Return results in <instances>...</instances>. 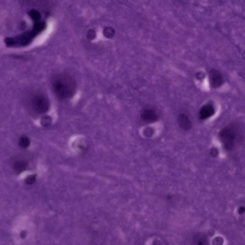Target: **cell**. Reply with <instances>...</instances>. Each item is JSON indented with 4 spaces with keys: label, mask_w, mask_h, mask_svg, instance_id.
Returning <instances> with one entry per match:
<instances>
[{
    "label": "cell",
    "mask_w": 245,
    "mask_h": 245,
    "mask_svg": "<svg viewBox=\"0 0 245 245\" xmlns=\"http://www.w3.org/2000/svg\"><path fill=\"white\" fill-rule=\"evenodd\" d=\"M52 86L56 95L61 99L72 97L77 89L75 79L72 76L66 73H61L56 76L53 80Z\"/></svg>",
    "instance_id": "cell-1"
},
{
    "label": "cell",
    "mask_w": 245,
    "mask_h": 245,
    "mask_svg": "<svg viewBox=\"0 0 245 245\" xmlns=\"http://www.w3.org/2000/svg\"><path fill=\"white\" fill-rule=\"evenodd\" d=\"M219 137L224 147L227 150H231L233 148L236 143L243 139V131L239 125L232 124L221 130Z\"/></svg>",
    "instance_id": "cell-2"
},
{
    "label": "cell",
    "mask_w": 245,
    "mask_h": 245,
    "mask_svg": "<svg viewBox=\"0 0 245 245\" xmlns=\"http://www.w3.org/2000/svg\"><path fill=\"white\" fill-rule=\"evenodd\" d=\"M31 104L33 109L39 113L46 112L49 108V104L47 98L41 94H37L33 96Z\"/></svg>",
    "instance_id": "cell-3"
},
{
    "label": "cell",
    "mask_w": 245,
    "mask_h": 245,
    "mask_svg": "<svg viewBox=\"0 0 245 245\" xmlns=\"http://www.w3.org/2000/svg\"><path fill=\"white\" fill-rule=\"evenodd\" d=\"M209 77L211 84L214 88L219 87L223 83V78L222 75L216 70H211L209 73Z\"/></svg>",
    "instance_id": "cell-4"
},
{
    "label": "cell",
    "mask_w": 245,
    "mask_h": 245,
    "mask_svg": "<svg viewBox=\"0 0 245 245\" xmlns=\"http://www.w3.org/2000/svg\"><path fill=\"white\" fill-rule=\"evenodd\" d=\"M214 109L211 104H208L203 106L201 108L199 112L200 118L205 119L212 116L214 113Z\"/></svg>",
    "instance_id": "cell-5"
},
{
    "label": "cell",
    "mask_w": 245,
    "mask_h": 245,
    "mask_svg": "<svg viewBox=\"0 0 245 245\" xmlns=\"http://www.w3.org/2000/svg\"><path fill=\"white\" fill-rule=\"evenodd\" d=\"M178 122L179 126L184 130H189L192 126L191 122L188 117L183 114H180L178 117Z\"/></svg>",
    "instance_id": "cell-6"
},
{
    "label": "cell",
    "mask_w": 245,
    "mask_h": 245,
    "mask_svg": "<svg viewBox=\"0 0 245 245\" xmlns=\"http://www.w3.org/2000/svg\"><path fill=\"white\" fill-rule=\"evenodd\" d=\"M142 118L146 121H155L157 119V116L152 110L146 109L142 112L141 115Z\"/></svg>",
    "instance_id": "cell-7"
},
{
    "label": "cell",
    "mask_w": 245,
    "mask_h": 245,
    "mask_svg": "<svg viewBox=\"0 0 245 245\" xmlns=\"http://www.w3.org/2000/svg\"><path fill=\"white\" fill-rule=\"evenodd\" d=\"M27 164L26 162L22 160L16 161L13 165V168L15 171L19 173L24 171L26 168Z\"/></svg>",
    "instance_id": "cell-8"
},
{
    "label": "cell",
    "mask_w": 245,
    "mask_h": 245,
    "mask_svg": "<svg viewBox=\"0 0 245 245\" xmlns=\"http://www.w3.org/2000/svg\"><path fill=\"white\" fill-rule=\"evenodd\" d=\"M115 30L112 27L107 26L105 27L103 30V34L106 38L111 39L112 38L115 34Z\"/></svg>",
    "instance_id": "cell-9"
},
{
    "label": "cell",
    "mask_w": 245,
    "mask_h": 245,
    "mask_svg": "<svg viewBox=\"0 0 245 245\" xmlns=\"http://www.w3.org/2000/svg\"><path fill=\"white\" fill-rule=\"evenodd\" d=\"M18 143L19 145L21 147L23 148H26L29 146L30 141L28 137L23 136L20 139Z\"/></svg>",
    "instance_id": "cell-10"
},
{
    "label": "cell",
    "mask_w": 245,
    "mask_h": 245,
    "mask_svg": "<svg viewBox=\"0 0 245 245\" xmlns=\"http://www.w3.org/2000/svg\"><path fill=\"white\" fill-rule=\"evenodd\" d=\"M52 119L48 116H45L43 117L41 119V125L44 127H47L50 125L52 122Z\"/></svg>",
    "instance_id": "cell-11"
},
{
    "label": "cell",
    "mask_w": 245,
    "mask_h": 245,
    "mask_svg": "<svg viewBox=\"0 0 245 245\" xmlns=\"http://www.w3.org/2000/svg\"><path fill=\"white\" fill-rule=\"evenodd\" d=\"M87 39L89 41H91L95 38L96 37V33L93 29H90L88 30L86 33Z\"/></svg>",
    "instance_id": "cell-12"
},
{
    "label": "cell",
    "mask_w": 245,
    "mask_h": 245,
    "mask_svg": "<svg viewBox=\"0 0 245 245\" xmlns=\"http://www.w3.org/2000/svg\"><path fill=\"white\" fill-rule=\"evenodd\" d=\"M29 15L32 19L34 21H37L39 20L40 17V13L35 10H32L28 13Z\"/></svg>",
    "instance_id": "cell-13"
},
{
    "label": "cell",
    "mask_w": 245,
    "mask_h": 245,
    "mask_svg": "<svg viewBox=\"0 0 245 245\" xmlns=\"http://www.w3.org/2000/svg\"><path fill=\"white\" fill-rule=\"evenodd\" d=\"M36 175L33 174L28 176L25 179V182L26 184H33L36 180Z\"/></svg>",
    "instance_id": "cell-14"
},
{
    "label": "cell",
    "mask_w": 245,
    "mask_h": 245,
    "mask_svg": "<svg viewBox=\"0 0 245 245\" xmlns=\"http://www.w3.org/2000/svg\"><path fill=\"white\" fill-rule=\"evenodd\" d=\"M196 77L197 80H201L204 78L205 77V75L203 72H198L196 73Z\"/></svg>",
    "instance_id": "cell-15"
},
{
    "label": "cell",
    "mask_w": 245,
    "mask_h": 245,
    "mask_svg": "<svg viewBox=\"0 0 245 245\" xmlns=\"http://www.w3.org/2000/svg\"><path fill=\"white\" fill-rule=\"evenodd\" d=\"M218 151L216 148H213L210 150V153L211 155L214 157H217L218 154Z\"/></svg>",
    "instance_id": "cell-16"
},
{
    "label": "cell",
    "mask_w": 245,
    "mask_h": 245,
    "mask_svg": "<svg viewBox=\"0 0 245 245\" xmlns=\"http://www.w3.org/2000/svg\"><path fill=\"white\" fill-rule=\"evenodd\" d=\"M144 132V134L147 136H150L152 135L153 133L152 130L150 128H148L146 129Z\"/></svg>",
    "instance_id": "cell-17"
},
{
    "label": "cell",
    "mask_w": 245,
    "mask_h": 245,
    "mask_svg": "<svg viewBox=\"0 0 245 245\" xmlns=\"http://www.w3.org/2000/svg\"><path fill=\"white\" fill-rule=\"evenodd\" d=\"M223 241V239H222V238L220 237H216L213 240L212 242L214 244H216V243H219L220 244L222 243Z\"/></svg>",
    "instance_id": "cell-18"
},
{
    "label": "cell",
    "mask_w": 245,
    "mask_h": 245,
    "mask_svg": "<svg viewBox=\"0 0 245 245\" xmlns=\"http://www.w3.org/2000/svg\"><path fill=\"white\" fill-rule=\"evenodd\" d=\"M245 211V207L243 206H241L238 209V213L239 214L241 215Z\"/></svg>",
    "instance_id": "cell-19"
}]
</instances>
